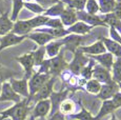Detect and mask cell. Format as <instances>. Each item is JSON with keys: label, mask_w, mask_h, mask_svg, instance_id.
<instances>
[{"label": "cell", "mask_w": 121, "mask_h": 120, "mask_svg": "<svg viewBox=\"0 0 121 120\" xmlns=\"http://www.w3.org/2000/svg\"><path fill=\"white\" fill-rule=\"evenodd\" d=\"M30 98H24L20 102L15 103V105L0 112V115L3 117H9L12 120H25L30 114L31 107H29Z\"/></svg>", "instance_id": "1"}, {"label": "cell", "mask_w": 121, "mask_h": 120, "mask_svg": "<svg viewBox=\"0 0 121 120\" xmlns=\"http://www.w3.org/2000/svg\"><path fill=\"white\" fill-rule=\"evenodd\" d=\"M50 79V74H42V73H34L29 81V92H30V100L33 98V96L41 87L43 86Z\"/></svg>", "instance_id": "2"}, {"label": "cell", "mask_w": 121, "mask_h": 120, "mask_svg": "<svg viewBox=\"0 0 121 120\" xmlns=\"http://www.w3.org/2000/svg\"><path fill=\"white\" fill-rule=\"evenodd\" d=\"M74 54H75V57H74L73 61L69 64L67 68L69 69V71H71L72 73H74L75 75H78V74L81 73L82 69L86 65V63L90 61V60L83 55V53L81 52L79 48L74 53Z\"/></svg>", "instance_id": "3"}, {"label": "cell", "mask_w": 121, "mask_h": 120, "mask_svg": "<svg viewBox=\"0 0 121 120\" xmlns=\"http://www.w3.org/2000/svg\"><path fill=\"white\" fill-rule=\"evenodd\" d=\"M16 61H18L23 66V69H24V78L29 80L34 74L33 69L35 66V62H34L33 52L24 54L20 57H16Z\"/></svg>", "instance_id": "4"}, {"label": "cell", "mask_w": 121, "mask_h": 120, "mask_svg": "<svg viewBox=\"0 0 121 120\" xmlns=\"http://www.w3.org/2000/svg\"><path fill=\"white\" fill-rule=\"evenodd\" d=\"M67 66L69 65L63 58V53L60 52L54 58H50V75L57 77Z\"/></svg>", "instance_id": "5"}, {"label": "cell", "mask_w": 121, "mask_h": 120, "mask_svg": "<svg viewBox=\"0 0 121 120\" xmlns=\"http://www.w3.org/2000/svg\"><path fill=\"white\" fill-rule=\"evenodd\" d=\"M10 83L12 89L14 90L15 93H17L20 97H24V98H29L30 92H29V81L25 79L24 77L22 79H15V78H11Z\"/></svg>", "instance_id": "6"}, {"label": "cell", "mask_w": 121, "mask_h": 120, "mask_svg": "<svg viewBox=\"0 0 121 120\" xmlns=\"http://www.w3.org/2000/svg\"><path fill=\"white\" fill-rule=\"evenodd\" d=\"M3 101H13L18 103L21 101V97L12 89L10 82H3L1 84V94H0V102Z\"/></svg>", "instance_id": "7"}, {"label": "cell", "mask_w": 121, "mask_h": 120, "mask_svg": "<svg viewBox=\"0 0 121 120\" xmlns=\"http://www.w3.org/2000/svg\"><path fill=\"white\" fill-rule=\"evenodd\" d=\"M26 38H27V36H18L16 34H14L13 32L0 37V52L6 47L19 44V43H21Z\"/></svg>", "instance_id": "8"}, {"label": "cell", "mask_w": 121, "mask_h": 120, "mask_svg": "<svg viewBox=\"0 0 121 120\" xmlns=\"http://www.w3.org/2000/svg\"><path fill=\"white\" fill-rule=\"evenodd\" d=\"M69 90L65 91H60V92H53L50 96L51 100V112L50 116H53L56 112H58V107H60L62 102L66 99V96L69 94Z\"/></svg>", "instance_id": "9"}, {"label": "cell", "mask_w": 121, "mask_h": 120, "mask_svg": "<svg viewBox=\"0 0 121 120\" xmlns=\"http://www.w3.org/2000/svg\"><path fill=\"white\" fill-rule=\"evenodd\" d=\"M77 19L83 21L84 23H86L91 26H96V25H103V26H108L103 21L101 20V18L98 17L97 15H92V14L85 13L83 11H77Z\"/></svg>", "instance_id": "10"}, {"label": "cell", "mask_w": 121, "mask_h": 120, "mask_svg": "<svg viewBox=\"0 0 121 120\" xmlns=\"http://www.w3.org/2000/svg\"><path fill=\"white\" fill-rule=\"evenodd\" d=\"M55 80H56L55 76H53L52 78H50L48 81L46 82V83L44 84L43 86L33 96V98H35V100H36L37 102L40 101V100H44V99L50 98L51 94L53 93V86H54Z\"/></svg>", "instance_id": "11"}, {"label": "cell", "mask_w": 121, "mask_h": 120, "mask_svg": "<svg viewBox=\"0 0 121 120\" xmlns=\"http://www.w3.org/2000/svg\"><path fill=\"white\" fill-rule=\"evenodd\" d=\"M118 89H119V85L115 81H112L111 83H106L102 85L101 89H100V92L98 93V98H100L103 101L108 100L116 93H118Z\"/></svg>", "instance_id": "12"}, {"label": "cell", "mask_w": 121, "mask_h": 120, "mask_svg": "<svg viewBox=\"0 0 121 120\" xmlns=\"http://www.w3.org/2000/svg\"><path fill=\"white\" fill-rule=\"evenodd\" d=\"M50 112H51V100L50 99H44V100H40L36 103L32 115L35 118H42V117H45Z\"/></svg>", "instance_id": "13"}, {"label": "cell", "mask_w": 121, "mask_h": 120, "mask_svg": "<svg viewBox=\"0 0 121 120\" xmlns=\"http://www.w3.org/2000/svg\"><path fill=\"white\" fill-rule=\"evenodd\" d=\"M93 77L95 78V80H97L98 82H103V83H111L112 81V77L110 71L106 70L105 68L101 65H95L94 70H93Z\"/></svg>", "instance_id": "14"}, {"label": "cell", "mask_w": 121, "mask_h": 120, "mask_svg": "<svg viewBox=\"0 0 121 120\" xmlns=\"http://www.w3.org/2000/svg\"><path fill=\"white\" fill-rule=\"evenodd\" d=\"M32 31H33V29L29 24L27 20H17V21H15L13 25V30H12V32L18 36H27Z\"/></svg>", "instance_id": "15"}, {"label": "cell", "mask_w": 121, "mask_h": 120, "mask_svg": "<svg viewBox=\"0 0 121 120\" xmlns=\"http://www.w3.org/2000/svg\"><path fill=\"white\" fill-rule=\"evenodd\" d=\"M27 38L29 39H32L33 41L37 43L38 45L40 47H44L45 44H48V42L55 39L52 35L48 33H44V32H36V33H30L27 35Z\"/></svg>", "instance_id": "16"}, {"label": "cell", "mask_w": 121, "mask_h": 120, "mask_svg": "<svg viewBox=\"0 0 121 120\" xmlns=\"http://www.w3.org/2000/svg\"><path fill=\"white\" fill-rule=\"evenodd\" d=\"M60 20L63 23V25L65 26H72L74 23L77 22V14H76V11L73 10V9L66 8L65 10L63 11V13L60 16Z\"/></svg>", "instance_id": "17"}, {"label": "cell", "mask_w": 121, "mask_h": 120, "mask_svg": "<svg viewBox=\"0 0 121 120\" xmlns=\"http://www.w3.org/2000/svg\"><path fill=\"white\" fill-rule=\"evenodd\" d=\"M14 22L9 17V13H4L0 16V37L11 33L13 30Z\"/></svg>", "instance_id": "18"}, {"label": "cell", "mask_w": 121, "mask_h": 120, "mask_svg": "<svg viewBox=\"0 0 121 120\" xmlns=\"http://www.w3.org/2000/svg\"><path fill=\"white\" fill-rule=\"evenodd\" d=\"M82 53H86L90 55H101L105 53V45L102 43V41H97L94 44L90 45V47H78Z\"/></svg>", "instance_id": "19"}, {"label": "cell", "mask_w": 121, "mask_h": 120, "mask_svg": "<svg viewBox=\"0 0 121 120\" xmlns=\"http://www.w3.org/2000/svg\"><path fill=\"white\" fill-rule=\"evenodd\" d=\"M62 45H64L63 39L61 40H52L51 42H48L45 47V52L48 54V56L50 58H54L60 53V48Z\"/></svg>", "instance_id": "20"}, {"label": "cell", "mask_w": 121, "mask_h": 120, "mask_svg": "<svg viewBox=\"0 0 121 120\" xmlns=\"http://www.w3.org/2000/svg\"><path fill=\"white\" fill-rule=\"evenodd\" d=\"M115 110H117V107L115 105V103L113 102V100H104L103 103L101 105V108H100L99 113L96 115L95 117V120H100L102 117H104L105 115L110 114V113H113Z\"/></svg>", "instance_id": "21"}, {"label": "cell", "mask_w": 121, "mask_h": 120, "mask_svg": "<svg viewBox=\"0 0 121 120\" xmlns=\"http://www.w3.org/2000/svg\"><path fill=\"white\" fill-rule=\"evenodd\" d=\"M92 27L93 26L84 23V22L78 21V22H76V23H74L72 26H69V29H67V31L69 32V34L74 33V34H79V35H84V34L88 33V32L92 30Z\"/></svg>", "instance_id": "22"}, {"label": "cell", "mask_w": 121, "mask_h": 120, "mask_svg": "<svg viewBox=\"0 0 121 120\" xmlns=\"http://www.w3.org/2000/svg\"><path fill=\"white\" fill-rule=\"evenodd\" d=\"M102 42L104 43L105 47L111 52V54H114L115 56L121 57V45L120 43L116 42L114 40L108 39L105 37H102Z\"/></svg>", "instance_id": "23"}, {"label": "cell", "mask_w": 121, "mask_h": 120, "mask_svg": "<svg viewBox=\"0 0 121 120\" xmlns=\"http://www.w3.org/2000/svg\"><path fill=\"white\" fill-rule=\"evenodd\" d=\"M81 37L76 36V35H72V36H66L63 39L64 41V45L66 47L67 50L72 51L73 53H75L78 50V47L81 42Z\"/></svg>", "instance_id": "24"}, {"label": "cell", "mask_w": 121, "mask_h": 120, "mask_svg": "<svg viewBox=\"0 0 121 120\" xmlns=\"http://www.w3.org/2000/svg\"><path fill=\"white\" fill-rule=\"evenodd\" d=\"M93 58L97 60V61H99L101 66L105 68L106 70L110 71L113 68L114 60H113V55L111 53H108V54H101L99 56H93Z\"/></svg>", "instance_id": "25"}, {"label": "cell", "mask_w": 121, "mask_h": 120, "mask_svg": "<svg viewBox=\"0 0 121 120\" xmlns=\"http://www.w3.org/2000/svg\"><path fill=\"white\" fill-rule=\"evenodd\" d=\"M64 10H65L64 3L62 1H59L56 4H54V5H52L51 8H48V10H45L44 15L48 16V17H50V16H52V17H57V16H61V14L63 13Z\"/></svg>", "instance_id": "26"}, {"label": "cell", "mask_w": 121, "mask_h": 120, "mask_svg": "<svg viewBox=\"0 0 121 120\" xmlns=\"http://www.w3.org/2000/svg\"><path fill=\"white\" fill-rule=\"evenodd\" d=\"M99 4L100 12L103 14H110L114 12L117 1H115V0H99Z\"/></svg>", "instance_id": "27"}, {"label": "cell", "mask_w": 121, "mask_h": 120, "mask_svg": "<svg viewBox=\"0 0 121 120\" xmlns=\"http://www.w3.org/2000/svg\"><path fill=\"white\" fill-rule=\"evenodd\" d=\"M103 20V22H106L108 24H110L111 26L115 27V29L119 30L121 32V20H119L115 15L114 13H110V14H105L103 17H101Z\"/></svg>", "instance_id": "28"}, {"label": "cell", "mask_w": 121, "mask_h": 120, "mask_svg": "<svg viewBox=\"0 0 121 120\" xmlns=\"http://www.w3.org/2000/svg\"><path fill=\"white\" fill-rule=\"evenodd\" d=\"M48 19H50V18L45 15H37L36 17L32 18V19H29L27 22L31 25L32 29L34 30V29H37V27L42 26V25H45L46 22L48 21Z\"/></svg>", "instance_id": "29"}, {"label": "cell", "mask_w": 121, "mask_h": 120, "mask_svg": "<svg viewBox=\"0 0 121 120\" xmlns=\"http://www.w3.org/2000/svg\"><path fill=\"white\" fill-rule=\"evenodd\" d=\"M23 8H24V1L23 0H13V10H12L11 14V20L13 22L17 21L18 15Z\"/></svg>", "instance_id": "30"}, {"label": "cell", "mask_w": 121, "mask_h": 120, "mask_svg": "<svg viewBox=\"0 0 121 120\" xmlns=\"http://www.w3.org/2000/svg\"><path fill=\"white\" fill-rule=\"evenodd\" d=\"M59 112L62 113L63 115H72L75 111V103L69 99H65L63 102L60 104Z\"/></svg>", "instance_id": "31"}, {"label": "cell", "mask_w": 121, "mask_h": 120, "mask_svg": "<svg viewBox=\"0 0 121 120\" xmlns=\"http://www.w3.org/2000/svg\"><path fill=\"white\" fill-rule=\"evenodd\" d=\"M79 103H80V107H81V112L76 115L72 114L69 117H71L72 119H77V120H95V118L92 116V114L81 104V101H79Z\"/></svg>", "instance_id": "32"}, {"label": "cell", "mask_w": 121, "mask_h": 120, "mask_svg": "<svg viewBox=\"0 0 121 120\" xmlns=\"http://www.w3.org/2000/svg\"><path fill=\"white\" fill-rule=\"evenodd\" d=\"M63 3H66L69 9L76 11H82L85 8V3L87 0H60Z\"/></svg>", "instance_id": "33"}, {"label": "cell", "mask_w": 121, "mask_h": 120, "mask_svg": "<svg viewBox=\"0 0 121 120\" xmlns=\"http://www.w3.org/2000/svg\"><path fill=\"white\" fill-rule=\"evenodd\" d=\"M45 47H40L37 48L36 51H33V56H34V62L35 65L40 66L41 63L44 61V56H45Z\"/></svg>", "instance_id": "34"}, {"label": "cell", "mask_w": 121, "mask_h": 120, "mask_svg": "<svg viewBox=\"0 0 121 120\" xmlns=\"http://www.w3.org/2000/svg\"><path fill=\"white\" fill-rule=\"evenodd\" d=\"M15 75L16 74L14 71L0 65V85L3 83V82H5L8 79H11V78L15 77Z\"/></svg>", "instance_id": "35"}, {"label": "cell", "mask_w": 121, "mask_h": 120, "mask_svg": "<svg viewBox=\"0 0 121 120\" xmlns=\"http://www.w3.org/2000/svg\"><path fill=\"white\" fill-rule=\"evenodd\" d=\"M113 79L115 82H121V57H118L113 64Z\"/></svg>", "instance_id": "36"}, {"label": "cell", "mask_w": 121, "mask_h": 120, "mask_svg": "<svg viewBox=\"0 0 121 120\" xmlns=\"http://www.w3.org/2000/svg\"><path fill=\"white\" fill-rule=\"evenodd\" d=\"M24 8L34 14H41L45 12V9L42 8L40 4L35 3V2H24Z\"/></svg>", "instance_id": "37"}, {"label": "cell", "mask_w": 121, "mask_h": 120, "mask_svg": "<svg viewBox=\"0 0 121 120\" xmlns=\"http://www.w3.org/2000/svg\"><path fill=\"white\" fill-rule=\"evenodd\" d=\"M94 66H95L94 60H90L87 65H85L84 68L82 69V71H81L80 74L83 76L84 79H90V78H92V76H93V68H94Z\"/></svg>", "instance_id": "38"}, {"label": "cell", "mask_w": 121, "mask_h": 120, "mask_svg": "<svg viewBox=\"0 0 121 120\" xmlns=\"http://www.w3.org/2000/svg\"><path fill=\"white\" fill-rule=\"evenodd\" d=\"M85 9L88 14H92V15H96L97 12H99V4L97 3L96 0H87L86 3H85Z\"/></svg>", "instance_id": "39"}, {"label": "cell", "mask_w": 121, "mask_h": 120, "mask_svg": "<svg viewBox=\"0 0 121 120\" xmlns=\"http://www.w3.org/2000/svg\"><path fill=\"white\" fill-rule=\"evenodd\" d=\"M101 89V84L97 80H90L86 83V90L92 94H98Z\"/></svg>", "instance_id": "40"}, {"label": "cell", "mask_w": 121, "mask_h": 120, "mask_svg": "<svg viewBox=\"0 0 121 120\" xmlns=\"http://www.w3.org/2000/svg\"><path fill=\"white\" fill-rule=\"evenodd\" d=\"M46 26H48L50 29H63V23L61 22V20L58 18H53V19H48V21L46 22Z\"/></svg>", "instance_id": "41"}, {"label": "cell", "mask_w": 121, "mask_h": 120, "mask_svg": "<svg viewBox=\"0 0 121 120\" xmlns=\"http://www.w3.org/2000/svg\"><path fill=\"white\" fill-rule=\"evenodd\" d=\"M35 1H37V3L40 4L42 8H48V6H52L54 5V4H56L57 2H59L60 0H35Z\"/></svg>", "instance_id": "42"}, {"label": "cell", "mask_w": 121, "mask_h": 120, "mask_svg": "<svg viewBox=\"0 0 121 120\" xmlns=\"http://www.w3.org/2000/svg\"><path fill=\"white\" fill-rule=\"evenodd\" d=\"M111 36H112V38L114 39V41H116V42H118L121 44V36L117 33L116 29L113 26H111Z\"/></svg>", "instance_id": "43"}, {"label": "cell", "mask_w": 121, "mask_h": 120, "mask_svg": "<svg viewBox=\"0 0 121 120\" xmlns=\"http://www.w3.org/2000/svg\"><path fill=\"white\" fill-rule=\"evenodd\" d=\"M113 102L115 103V105L118 107H121V93H116L115 95L113 96Z\"/></svg>", "instance_id": "44"}, {"label": "cell", "mask_w": 121, "mask_h": 120, "mask_svg": "<svg viewBox=\"0 0 121 120\" xmlns=\"http://www.w3.org/2000/svg\"><path fill=\"white\" fill-rule=\"evenodd\" d=\"M114 15L118 18L119 20H121V2H117L115 6V10H114Z\"/></svg>", "instance_id": "45"}, {"label": "cell", "mask_w": 121, "mask_h": 120, "mask_svg": "<svg viewBox=\"0 0 121 120\" xmlns=\"http://www.w3.org/2000/svg\"><path fill=\"white\" fill-rule=\"evenodd\" d=\"M50 120H65V118H64V115L62 113L56 112L53 116H51Z\"/></svg>", "instance_id": "46"}, {"label": "cell", "mask_w": 121, "mask_h": 120, "mask_svg": "<svg viewBox=\"0 0 121 120\" xmlns=\"http://www.w3.org/2000/svg\"><path fill=\"white\" fill-rule=\"evenodd\" d=\"M0 120H12L11 118H9V117H3L0 115Z\"/></svg>", "instance_id": "47"}, {"label": "cell", "mask_w": 121, "mask_h": 120, "mask_svg": "<svg viewBox=\"0 0 121 120\" xmlns=\"http://www.w3.org/2000/svg\"><path fill=\"white\" fill-rule=\"evenodd\" d=\"M111 120H117V119H116V116H115L114 114L112 115V119H111Z\"/></svg>", "instance_id": "48"}, {"label": "cell", "mask_w": 121, "mask_h": 120, "mask_svg": "<svg viewBox=\"0 0 121 120\" xmlns=\"http://www.w3.org/2000/svg\"><path fill=\"white\" fill-rule=\"evenodd\" d=\"M30 120H36V118H35V117L33 116V115H32V116L30 117Z\"/></svg>", "instance_id": "49"}, {"label": "cell", "mask_w": 121, "mask_h": 120, "mask_svg": "<svg viewBox=\"0 0 121 120\" xmlns=\"http://www.w3.org/2000/svg\"><path fill=\"white\" fill-rule=\"evenodd\" d=\"M118 83H119V84H118V85H119V87L121 89V82H118Z\"/></svg>", "instance_id": "50"}, {"label": "cell", "mask_w": 121, "mask_h": 120, "mask_svg": "<svg viewBox=\"0 0 121 120\" xmlns=\"http://www.w3.org/2000/svg\"><path fill=\"white\" fill-rule=\"evenodd\" d=\"M0 94H1V85H0Z\"/></svg>", "instance_id": "51"}, {"label": "cell", "mask_w": 121, "mask_h": 120, "mask_svg": "<svg viewBox=\"0 0 121 120\" xmlns=\"http://www.w3.org/2000/svg\"><path fill=\"white\" fill-rule=\"evenodd\" d=\"M30 1V0H25V2H29Z\"/></svg>", "instance_id": "52"}, {"label": "cell", "mask_w": 121, "mask_h": 120, "mask_svg": "<svg viewBox=\"0 0 121 120\" xmlns=\"http://www.w3.org/2000/svg\"><path fill=\"white\" fill-rule=\"evenodd\" d=\"M117 2H121V0H118V1Z\"/></svg>", "instance_id": "53"}]
</instances>
